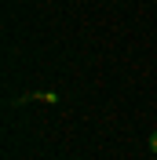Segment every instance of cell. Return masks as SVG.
I'll use <instances>...</instances> for the list:
<instances>
[{"label":"cell","instance_id":"cell-1","mask_svg":"<svg viewBox=\"0 0 157 160\" xmlns=\"http://www.w3.org/2000/svg\"><path fill=\"white\" fill-rule=\"evenodd\" d=\"M150 149L157 153V131H154V135H150Z\"/></svg>","mask_w":157,"mask_h":160}]
</instances>
